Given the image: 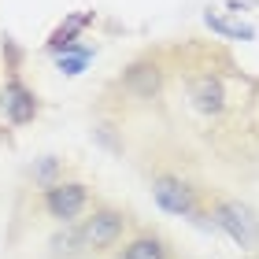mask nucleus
<instances>
[{"instance_id": "1", "label": "nucleus", "mask_w": 259, "mask_h": 259, "mask_svg": "<svg viewBox=\"0 0 259 259\" xmlns=\"http://www.w3.org/2000/svg\"><path fill=\"white\" fill-rule=\"evenodd\" d=\"M211 222L226 233L233 244H241L244 252H255L259 248V215L241 204V200H211Z\"/></svg>"}, {"instance_id": "2", "label": "nucleus", "mask_w": 259, "mask_h": 259, "mask_svg": "<svg viewBox=\"0 0 259 259\" xmlns=\"http://www.w3.org/2000/svg\"><path fill=\"white\" fill-rule=\"evenodd\" d=\"M78 230H81V244H85V252H108L111 244L122 241L126 215L119 207H93L89 215L78 222Z\"/></svg>"}, {"instance_id": "3", "label": "nucleus", "mask_w": 259, "mask_h": 259, "mask_svg": "<svg viewBox=\"0 0 259 259\" xmlns=\"http://www.w3.org/2000/svg\"><path fill=\"white\" fill-rule=\"evenodd\" d=\"M45 211L60 222V226H70V222H81L89 211V185L85 182H60L52 189H41Z\"/></svg>"}, {"instance_id": "4", "label": "nucleus", "mask_w": 259, "mask_h": 259, "mask_svg": "<svg viewBox=\"0 0 259 259\" xmlns=\"http://www.w3.org/2000/svg\"><path fill=\"white\" fill-rule=\"evenodd\" d=\"M152 200L167 211V215H182V219H200L196 211V196L182 178H170V174H159L152 182Z\"/></svg>"}, {"instance_id": "5", "label": "nucleus", "mask_w": 259, "mask_h": 259, "mask_svg": "<svg viewBox=\"0 0 259 259\" xmlns=\"http://www.w3.org/2000/svg\"><path fill=\"white\" fill-rule=\"evenodd\" d=\"M0 111H4V119L11 126H30L33 119H37V111H41V104L37 97L19 81V74H11L4 81V89H0Z\"/></svg>"}, {"instance_id": "6", "label": "nucleus", "mask_w": 259, "mask_h": 259, "mask_svg": "<svg viewBox=\"0 0 259 259\" xmlns=\"http://www.w3.org/2000/svg\"><path fill=\"white\" fill-rule=\"evenodd\" d=\"M122 89L134 100H152L163 89V67L156 60H134L122 70Z\"/></svg>"}, {"instance_id": "7", "label": "nucleus", "mask_w": 259, "mask_h": 259, "mask_svg": "<svg viewBox=\"0 0 259 259\" xmlns=\"http://www.w3.org/2000/svg\"><path fill=\"white\" fill-rule=\"evenodd\" d=\"M189 104L200 115H222L226 111V85L215 74H196L189 78Z\"/></svg>"}, {"instance_id": "8", "label": "nucleus", "mask_w": 259, "mask_h": 259, "mask_svg": "<svg viewBox=\"0 0 259 259\" xmlns=\"http://www.w3.org/2000/svg\"><path fill=\"white\" fill-rule=\"evenodd\" d=\"M89 22H93V11H74V15H67L60 26L52 30V37H49V45H45V49H49L52 56H60V52H67V49H74L78 33L85 30Z\"/></svg>"}, {"instance_id": "9", "label": "nucleus", "mask_w": 259, "mask_h": 259, "mask_svg": "<svg viewBox=\"0 0 259 259\" xmlns=\"http://www.w3.org/2000/svg\"><path fill=\"white\" fill-rule=\"evenodd\" d=\"M30 178H33L37 189H52V185H60L63 182V159L60 156H41L30 167Z\"/></svg>"}, {"instance_id": "10", "label": "nucleus", "mask_w": 259, "mask_h": 259, "mask_svg": "<svg viewBox=\"0 0 259 259\" xmlns=\"http://www.w3.org/2000/svg\"><path fill=\"white\" fill-rule=\"evenodd\" d=\"M119 259H167V244L159 237H134Z\"/></svg>"}, {"instance_id": "11", "label": "nucleus", "mask_w": 259, "mask_h": 259, "mask_svg": "<svg viewBox=\"0 0 259 259\" xmlns=\"http://www.w3.org/2000/svg\"><path fill=\"white\" fill-rule=\"evenodd\" d=\"M97 56V49H89V45H74V49H67L56 56V67L63 70V74H81V70L89 67V60Z\"/></svg>"}, {"instance_id": "12", "label": "nucleus", "mask_w": 259, "mask_h": 259, "mask_svg": "<svg viewBox=\"0 0 259 259\" xmlns=\"http://www.w3.org/2000/svg\"><path fill=\"white\" fill-rule=\"evenodd\" d=\"M49 248H52L56 255H74V252L85 248V244H81V230H78V222L63 226V233H56V237L49 241Z\"/></svg>"}, {"instance_id": "13", "label": "nucleus", "mask_w": 259, "mask_h": 259, "mask_svg": "<svg viewBox=\"0 0 259 259\" xmlns=\"http://www.w3.org/2000/svg\"><path fill=\"white\" fill-rule=\"evenodd\" d=\"M204 22H207V26L215 30V33H222V37H244V41H248L252 33H255L252 26H244V22H230V19H222L219 11H207Z\"/></svg>"}]
</instances>
